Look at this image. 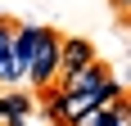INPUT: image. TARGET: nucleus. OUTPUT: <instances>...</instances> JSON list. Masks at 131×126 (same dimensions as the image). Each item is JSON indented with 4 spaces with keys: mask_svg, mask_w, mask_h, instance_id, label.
I'll list each match as a JSON object with an SVG mask.
<instances>
[{
    "mask_svg": "<svg viewBox=\"0 0 131 126\" xmlns=\"http://www.w3.org/2000/svg\"><path fill=\"white\" fill-rule=\"evenodd\" d=\"M113 5H118V14H127V5H131V0H113Z\"/></svg>",
    "mask_w": 131,
    "mask_h": 126,
    "instance_id": "0eeeda50",
    "label": "nucleus"
},
{
    "mask_svg": "<svg viewBox=\"0 0 131 126\" xmlns=\"http://www.w3.org/2000/svg\"><path fill=\"white\" fill-rule=\"evenodd\" d=\"M91 63H100V59H95V45H91L86 36H68V41H59V77H54V81L77 77L81 68H91Z\"/></svg>",
    "mask_w": 131,
    "mask_h": 126,
    "instance_id": "f03ea898",
    "label": "nucleus"
},
{
    "mask_svg": "<svg viewBox=\"0 0 131 126\" xmlns=\"http://www.w3.org/2000/svg\"><path fill=\"white\" fill-rule=\"evenodd\" d=\"M59 41L63 36H54L50 27H41V36H36V50H32V63H27V81L36 90H45L59 77Z\"/></svg>",
    "mask_w": 131,
    "mask_h": 126,
    "instance_id": "f257e3e1",
    "label": "nucleus"
},
{
    "mask_svg": "<svg viewBox=\"0 0 131 126\" xmlns=\"http://www.w3.org/2000/svg\"><path fill=\"white\" fill-rule=\"evenodd\" d=\"M9 41H14V23L0 18V81H14V68H9Z\"/></svg>",
    "mask_w": 131,
    "mask_h": 126,
    "instance_id": "423d86ee",
    "label": "nucleus"
},
{
    "mask_svg": "<svg viewBox=\"0 0 131 126\" xmlns=\"http://www.w3.org/2000/svg\"><path fill=\"white\" fill-rule=\"evenodd\" d=\"M41 27L36 23H14V41H9V68L14 81H27V63H32V50H36Z\"/></svg>",
    "mask_w": 131,
    "mask_h": 126,
    "instance_id": "7ed1b4c3",
    "label": "nucleus"
},
{
    "mask_svg": "<svg viewBox=\"0 0 131 126\" xmlns=\"http://www.w3.org/2000/svg\"><path fill=\"white\" fill-rule=\"evenodd\" d=\"M77 126H131V117H127V95L113 99V104H104V108H95V113L81 117Z\"/></svg>",
    "mask_w": 131,
    "mask_h": 126,
    "instance_id": "20e7f679",
    "label": "nucleus"
},
{
    "mask_svg": "<svg viewBox=\"0 0 131 126\" xmlns=\"http://www.w3.org/2000/svg\"><path fill=\"white\" fill-rule=\"evenodd\" d=\"M5 126H27V122H23V117H9V122H5Z\"/></svg>",
    "mask_w": 131,
    "mask_h": 126,
    "instance_id": "6e6552de",
    "label": "nucleus"
},
{
    "mask_svg": "<svg viewBox=\"0 0 131 126\" xmlns=\"http://www.w3.org/2000/svg\"><path fill=\"white\" fill-rule=\"evenodd\" d=\"M0 113H5V117H23V113H32V95H27V90L0 95Z\"/></svg>",
    "mask_w": 131,
    "mask_h": 126,
    "instance_id": "39448f33",
    "label": "nucleus"
}]
</instances>
